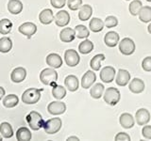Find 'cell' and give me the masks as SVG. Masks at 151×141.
<instances>
[{
    "label": "cell",
    "instance_id": "cell-11",
    "mask_svg": "<svg viewBox=\"0 0 151 141\" xmlns=\"http://www.w3.org/2000/svg\"><path fill=\"white\" fill-rule=\"evenodd\" d=\"M135 119L138 125L144 126L145 124H147L150 120V113L147 109H145V108H140V109L136 112Z\"/></svg>",
    "mask_w": 151,
    "mask_h": 141
},
{
    "label": "cell",
    "instance_id": "cell-20",
    "mask_svg": "<svg viewBox=\"0 0 151 141\" xmlns=\"http://www.w3.org/2000/svg\"><path fill=\"white\" fill-rule=\"evenodd\" d=\"M120 125L125 129H130L134 126V118L129 113H123L119 118Z\"/></svg>",
    "mask_w": 151,
    "mask_h": 141
},
{
    "label": "cell",
    "instance_id": "cell-44",
    "mask_svg": "<svg viewBox=\"0 0 151 141\" xmlns=\"http://www.w3.org/2000/svg\"><path fill=\"white\" fill-rule=\"evenodd\" d=\"M5 93H6V91H5V89H4V88H2V87H0V100L4 97V95H5Z\"/></svg>",
    "mask_w": 151,
    "mask_h": 141
},
{
    "label": "cell",
    "instance_id": "cell-16",
    "mask_svg": "<svg viewBox=\"0 0 151 141\" xmlns=\"http://www.w3.org/2000/svg\"><path fill=\"white\" fill-rule=\"evenodd\" d=\"M96 75L94 73L93 70H87L85 74L82 76V79H81V87L85 89L87 88H90L93 84L96 82Z\"/></svg>",
    "mask_w": 151,
    "mask_h": 141
},
{
    "label": "cell",
    "instance_id": "cell-42",
    "mask_svg": "<svg viewBox=\"0 0 151 141\" xmlns=\"http://www.w3.org/2000/svg\"><path fill=\"white\" fill-rule=\"evenodd\" d=\"M50 3L55 9H61L65 6L66 0H50Z\"/></svg>",
    "mask_w": 151,
    "mask_h": 141
},
{
    "label": "cell",
    "instance_id": "cell-27",
    "mask_svg": "<svg viewBox=\"0 0 151 141\" xmlns=\"http://www.w3.org/2000/svg\"><path fill=\"white\" fill-rule=\"evenodd\" d=\"M104 90H105V87H104L102 84L97 83L91 87L90 94H91L92 98L93 99H100L103 96Z\"/></svg>",
    "mask_w": 151,
    "mask_h": 141
},
{
    "label": "cell",
    "instance_id": "cell-39",
    "mask_svg": "<svg viewBox=\"0 0 151 141\" xmlns=\"http://www.w3.org/2000/svg\"><path fill=\"white\" fill-rule=\"evenodd\" d=\"M67 6L71 11H78L82 6V0H68Z\"/></svg>",
    "mask_w": 151,
    "mask_h": 141
},
{
    "label": "cell",
    "instance_id": "cell-6",
    "mask_svg": "<svg viewBox=\"0 0 151 141\" xmlns=\"http://www.w3.org/2000/svg\"><path fill=\"white\" fill-rule=\"evenodd\" d=\"M135 43L130 38H124L120 42H119V50L121 54L124 56H130L134 53L135 51Z\"/></svg>",
    "mask_w": 151,
    "mask_h": 141
},
{
    "label": "cell",
    "instance_id": "cell-19",
    "mask_svg": "<svg viewBox=\"0 0 151 141\" xmlns=\"http://www.w3.org/2000/svg\"><path fill=\"white\" fill-rule=\"evenodd\" d=\"M39 20L42 25H49L53 20H55V16L53 11L50 9H45L39 14Z\"/></svg>",
    "mask_w": 151,
    "mask_h": 141
},
{
    "label": "cell",
    "instance_id": "cell-10",
    "mask_svg": "<svg viewBox=\"0 0 151 141\" xmlns=\"http://www.w3.org/2000/svg\"><path fill=\"white\" fill-rule=\"evenodd\" d=\"M18 30L21 34L27 36V38H30L37 32V26L31 22H26L19 26Z\"/></svg>",
    "mask_w": 151,
    "mask_h": 141
},
{
    "label": "cell",
    "instance_id": "cell-2",
    "mask_svg": "<svg viewBox=\"0 0 151 141\" xmlns=\"http://www.w3.org/2000/svg\"><path fill=\"white\" fill-rule=\"evenodd\" d=\"M41 92H42V89H38L34 88H27L22 95L23 103H26V105H34V103L40 101Z\"/></svg>",
    "mask_w": 151,
    "mask_h": 141
},
{
    "label": "cell",
    "instance_id": "cell-45",
    "mask_svg": "<svg viewBox=\"0 0 151 141\" xmlns=\"http://www.w3.org/2000/svg\"><path fill=\"white\" fill-rule=\"evenodd\" d=\"M67 140L68 141H70V140H77V141H78L79 138L78 137V136H69V137L67 138Z\"/></svg>",
    "mask_w": 151,
    "mask_h": 141
},
{
    "label": "cell",
    "instance_id": "cell-33",
    "mask_svg": "<svg viewBox=\"0 0 151 141\" xmlns=\"http://www.w3.org/2000/svg\"><path fill=\"white\" fill-rule=\"evenodd\" d=\"M12 48V41L9 37H3L0 39V52L9 53Z\"/></svg>",
    "mask_w": 151,
    "mask_h": 141
},
{
    "label": "cell",
    "instance_id": "cell-38",
    "mask_svg": "<svg viewBox=\"0 0 151 141\" xmlns=\"http://www.w3.org/2000/svg\"><path fill=\"white\" fill-rule=\"evenodd\" d=\"M105 26L108 28H112V27H115L118 25V20L115 16H108L105 19Z\"/></svg>",
    "mask_w": 151,
    "mask_h": 141
},
{
    "label": "cell",
    "instance_id": "cell-49",
    "mask_svg": "<svg viewBox=\"0 0 151 141\" xmlns=\"http://www.w3.org/2000/svg\"><path fill=\"white\" fill-rule=\"evenodd\" d=\"M126 1H130V0H126Z\"/></svg>",
    "mask_w": 151,
    "mask_h": 141
},
{
    "label": "cell",
    "instance_id": "cell-4",
    "mask_svg": "<svg viewBox=\"0 0 151 141\" xmlns=\"http://www.w3.org/2000/svg\"><path fill=\"white\" fill-rule=\"evenodd\" d=\"M104 101L110 105H116L121 99L120 91L116 88H108L103 95Z\"/></svg>",
    "mask_w": 151,
    "mask_h": 141
},
{
    "label": "cell",
    "instance_id": "cell-18",
    "mask_svg": "<svg viewBox=\"0 0 151 141\" xmlns=\"http://www.w3.org/2000/svg\"><path fill=\"white\" fill-rule=\"evenodd\" d=\"M76 38V30L70 27H64L60 33V39L63 42H71Z\"/></svg>",
    "mask_w": 151,
    "mask_h": 141
},
{
    "label": "cell",
    "instance_id": "cell-32",
    "mask_svg": "<svg viewBox=\"0 0 151 141\" xmlns=\"http://www.w3.org/2000/svg\"><path fill=\"white\" fill-rule=\"evenodd\" d=\"M105 58H106L105 55H103V54L96 55L91 59V61H90V66H91V68L93 70H100V67H101V62Z\"/></svg>",
    "mask_w": 151,
    "mask_h": 141
},
{
    "label": "cell",
    "instance_id": "cell-35",
    "mask_svg": "<svg viewBox=\"0 0 151 141\" xmlns=\"http://www.w3.org/2000/svg\"><path fill=\"white\" fill-rule=\"evenodd\" d=\"M52 95L57 100H63V99L66 96V89L63 86H54L52 88Z\"/></svg>",
    "mask_w": 151,
    "mask_h": 141
},
{
    "label": "cell",
    "instance_id": "cell-3",
    "mask_svg": "<svg viewBox=\"0 0 151 141\" xmlns=\"http://www.w3.org/2000/svg\"><path fill=\"white\" fill-rule=\"evenodd\" d=\"M26 120H27V124L29 125V127L33 131L40 130L42 127H44V124H45V121L42 115L36 111H31L29 114L27 116Z\"/></svg>",
    "mask_w": 151,
    "mask_h": 141
},
{
    "label": "cell",
    "instance_id": "cell-46",
    "mask_svg": "<svg viewBox=\"0 0 151 141\" xmlns=\"http://www.w3.org/2000/svg\"><path fill=\"white\" fill-rule=\"evenodd\" d=\"M147 30H148V33L151 35V23L149 24V26H148V27H147Z\"/></svg>",
    "mask_w": 151,
    "mask_h": 141
},
{
    "label": "cell",
    "instance_id": "cell-14",
    "mask_svg": "<svg viewBox=\"0 0 151 141\" xmlns=\"http://www.w3.org/2000/svg\"><path fill=\"white\" fill-rule=\"evenodd\" d=\"M145 82L140 78H133L130 81L129 86V90L134 94L142 93L145 90Z\"/></svg>",
    "mask_w": 151,
    "mask_h": 141
},
{
    "label": "cell",
    "instance_id": "cell-40",
    "mask_svg": "<svg viewBox=\"0 0 151 141\" xmlns=\"http://www.w3.org/2000/svg\"><path fill=\"white\" fill-rule=\"evenodd\" d=\"M142 68L145 72H151V56H146L142 61Z\"/></svg>",
    "mask_w": 151,
    "mask_h": 141
},
{
    "label": "cell",
    "instance_id": "cell-8",
    "mask_svg": "<svg viewBox=\"0 0 151 141\" xmlns=\"http://www.w3.org/2000/svg\"><path fill=\"white\" fill-rule=\"evenodd\" d=\"M47 111L49 112V114L54 115V116L61 115L66 111V105L63 102L55 101V102L50 103L48 105V106H47Z\"/></svg>",
    "mask_w": 151,
    "mask_h": 141
},
{
    "label": "cell",
    "instance_id": "cell-21",
    "mask_svg": "<svg viewBox=\"0 0 151 141\" xmlns=\"http://www.w3.org/2000/svg\"><path fill=\"white\" fill-rule=\"evenodd\" d=\"M119 35L118 33L115 31H110L108 32L105 35V38H104V41H105V44L108 47H115L118 42H119Z\"/></svg>",
    "mask_w": 151,
    "mask_h": 141
},
{
    "label": "cell",
    "instance_id": "cell-26",
    "mask_svg": "<svg viewBox=\"0 0 151 141\" xmlns=\"http://www.w3.org/2000/svg\"><path fill=\"white\" fill-rule=\"evenodd\" d=\"M104 26H105L104 22L96 17H93V19H91V21L89 23L90 29L94 33H98V32L102 31L104 28Z\"/></svg>",
    "mask_w": 151,
    "mask_h": 141
},
{
    "label": "cell",
    "instance_id": "cell-15",
    "mask_svg": "<svg viewBox=\"0 0 151 141\" xmlns=\"http://www.w3.org/2000/svg\"><path fill=\"white\" fill-rule=\"evenodd\" d=\"M27 77V70L23 67L14 69L11 73V79L13 83H21Z\"/></svg>",
    "mask_w": 151,
    "mask_h": 141
},
{
    "label": "cell",
    "instance_id": "cell-29",
    "mask_svg": "<svg viewBox=\"0 0 151 141\" xmlns=\"http://www.w3.org/2000/svg\"><path fill=\"white\" fill-rule=\"evenodd\" d=\"M19 103V98L15 94H9L4 98L3 100V105L6 108H12L15 107Z\"/></svg>",
    "mask_w": 151,
    "mask_h": 141
},
{
    "label": "cell",
    "instance_id": "cell-25",
    "mask_svg": "<svg viewBox=\"0 0 151 141\" xmlns=\"http://www.w3.org/2000/svg\"><path fill=\"white\" fill-rule=\"evenodd\" d=\"M32 137L30 130L27 127H20L16 132V138L18 141H28Z\"/></svg>",
    "mask_w": 151,
    "mask_h": 141
},
{
    "label": "cell",
    "instance_id": "cell-22",
    "mask_svg": "<svg viewBox=\"0 0 151 141\" xmlns=\"http://www.w3.org/2000/svg\"><path fill=\"white\" fill-rule=\"evenodd\" d=\"M64 85L65 87L67 88L70 91H76L78 90V86H79V82H78V77L76 76V75H68V76H66L65 79H64Z\"/></svg>",
    "mask_w": 151,
    "mask_h": 141
},
{
    "label": "cell",
    "instance_id": "cell-47",
    "mask_svg": "<svg viewBox=\"0 0 151 141\" xmlns=\"http://www.w3.org/2000/svg\"><path fill=\"white\" fill-rule=\"evenodd\" d=\"M2 137H3V136H0V141H1V140H2Z\"/></svg>",
    "mask_w": 151,
    "mask_h": 141
},
{
    "label": "cell",
    "instance_id": "cell-34",
    "mask_svg": "<svg viewBox=\"0 0 151 141\" xmlns=\"http://www.w3.org/2000/svg\"><path fill=\"white\" fill-rule=\"evenodd\" d=\"M12 23L9 19L4 18L0 20V34L7 35L12 31Z\"/></svg>",
    "mask_w": 151,
    "mask_h": 141
},
{
    "label": "cell",
    "instance_id": "cell-9",
    "mask_svg": "<svg viewBox=\"0 0 151 141\" xmlns=\"http://www.w3.org/2000/svg\"><path fill=\"white\" fill-rule=\"evenodd\" d=\"M100 80L104 83H111L115 78V69L111 66H106L104 67L99 73Z\"/></svg>",
    "mask_w": 151,
    "mask_h": 141
},
{
    "label": "cell",
    "instance_id": "cell-7",
    "mask_svg": "<svg viewBox=\"0 0 151 141\" xmlns=\"http://www.w3.org/2000/svg\"><path fill=\"white\" fill-rule=\"evenodd\" d=\"M64 60L65 63L69 67H76L80 61V56L78 54V52L74 49L66 50L64 53Z\"/></svg>",
    "mask_w": 151,
    "mask_h": 141
},
{
    "label": "cell",
    "instance_id": "cell-24",
    "mask_svg": "<svg viewBox=\"0 0 151 141\" xmlns=\"http://www.w3.org/2000/svg\"><path fill=\"white\" fill-rule=\"evenodd\" d=\"M8 11L12 14H19L23 11V3L20 0H9L8 2Z\"/></svg>",
    "mask_w": 151,
    "mask_h": 141
},
{
    "label": "cell",
    "instance_id": "cell-37",
    "mask_svg": "<svg viewBox=\"0 0 151 141\" xmlns=\"http://www.w3.org/2000/svg\"><path fill=\"white\" fill-rule=\"evenodd\" d=\"M142 8H143V4H142L140 0H133V1L130 2L129 9V12L131 15L137 16L139 14Z\"/></svg>",
    "mask_w": 151,
    "mask_h": 141
},
{
    "label": "cell",
    "instance_id": "cell-43",
    "mask_svg": "<svg viewBox=\"0 0 151 141\" xmlns=\"http://www.w3.org/2000/svg\"><path fill=\"white\" fill-rule=\"evenodd\" d=\"M115 140L117 141H122V140H125V141H129L130 140V136L127 135V133H124V132H120V133H118L115 137H114Z\"/></svg>",
    "mask_w": 151,
    "mask_h": 141
},
{
    "label": "cell",
    "instance_id": "cell-5",
    "mask_svg": "<svg viewBox=\"0 0 151 141\" xmlns=\"http://www.w3.org/2000/svg\"><path fill=\"white\" fill-rule=\"evenodd\" d=\"M61 126H63V121L60 118H53L45 122L44 129L46 134L54 135L60 130Z\"/></svg>",
    "mask_w": 151,
    "mask_h": 141
},
{
    "label": "cell",
    "instance_id": "cell-12",
    "mask_svg": "<svg viewBox=\"0 0 151 141\" xmlns=\"http://www.w3.org/2000/svg\"><path fill=\"white\" fill-rule=\"evenodd\" d=\"M55 23L58 26H66L70 23V14L66 11H58L55 15Z\"/></svg>",
    "mask_w": 151,
    "mask_h": 141
},
{
    "label": "cell",
    "instance_id": "cell-30",
    "mask_svg": "<svg viewBox=\"0 0 151 141\" xmlns=\"http://www.w3.org/2000/svg\"><path fill=\"white\" fill-rule=\"evenodd\" d=\"M93 50V43L89 40H85L81 41L78 45V52L80 54L87 55Z\"/></svg>",
    "mask_w": 151,
    "mask_h": 141
},
{
    "label": "cell",
    "instance_id": "cell-17",
    "mask_svg": "<svg viewBox=\"0 0 151 141\" xmlns=\"http://www.w3.org/2000/svg\"><path fill=\"white\" fill-rule=\"evenodd\" d=\"M46 64L50 66L51 68L59 69L63 65V58L60 56L56 53H51L46 56Z\"/></svg>",
    "mask_w": 151,
    "mask_h": 141
},
{
    "label": "cell",
    "instance_id": "cell-28",
    "mask_svg": "<svg viewBox=\"0 0 151 141\" xmlns=\"http://www.w3.org/2000/svg\"><path fill=\"white\" fill-rule=\"evenodd\" d=\"M0 134L4 138H11L13 136V130L9 122H2L0 124Z\"/></svg>",
    "mask_w": 151,
    "mask_h": 141
},
{
    "label": "cell",
    "instance_id": "cell-13",
    "mask_svg": "<svg viewBox=\"0 0 151 141\" xmlns=\"http://www.w3.org/2000/svg\"><path fill=\"white\" fill-rule=\"evenodd\" d=\"M129 81H130V73L127 72V70L120 69L119 70H118L116 78H115V82L118 86L125 87L129 84Z\"/></svg>",
    "mask_w": 151,
    "mask_h": 141
},
{
    "label": "cell",
    "instance_id": "cell-31",
    "mask_svg": "<svg viewBox=\"0 0 151 141\" xmlns=\"http://www.w3.org/2000/svg\"><path fill=\"white\" fill-rule=\"evenodd\" d=\"M139 19L143 23H149L151 21V7L145 6L141 9V11L138 14Z\"/></svg>",
    "mask_w": 151,
    "mask_h": 141
},
{
    "label": "cell",
    "instance_id": "cell-36",
    "mask_svg": "<svg viewBox=\"0 0 151 141\" xmlns=\"http://www.w3.org/2000/svg\"><path fill=\"white\" fill-rule=\"evenodd\" d=\"M76 30V37L78 39H87L90 36V31L88 28L83 25H78L75 27Z\"/></svg>",
    "mask_w": 151,
    "mask_h": 141
},
{
    "label": "cell",
    "instance_id": "cell-41",
    "mask_svg": "<svg viewBox=\"0 0 151 141\" xmlns=\"http://www.w3.org/2000/svg\"><path fill=\"white\" fill-rule=\"evenodd\" d=\"M142 135L145 139H151V125H144L142 129Z\"/></svg>",
    "mask_w": 151,
    "mask_h": 141
},
{
    "label": "cell",
    "instance_id": "cell-48",
    "mask_svg": "<svg viewBox=\"0 0 151 141\" xmlns=\"http://www.w3.org/2000/svg\"><path fill=\"white\" fill-rule=\"evenodd\" d=\"M146 1H147V2H151V0H146Z\"/></svg>",
    "mask_w": 151,
    "mask_h": 141
},
{
    "label": "cell",
    "instance_id": "cell-1",
    "mask_svg": "<svg viewBox=\"0 0 151 141\" xmlns=\"http://www.w3.org/2000/svg\"><path fill=\"white\" fill-rule=\"evenodd\" d=\"M40 80L45 86H53L58 80V73L54 68L44 69L40 73Z\"/></svg>",
    "mask_w": 151,
    "mask_h": 141
},
{
    "label": "cell",
    "instance_id": "cell-23",
    "mask_svg": "<svg viewBox=\"0 0 151 141\" xmlns=\"http://www.w3.org/2000/svg\"><path fill=\"white\" fill-rule=\"evenodd\" d=\"M93 14V8L91 5L85 4L82 5L79 9V12H78V19L80 21H87L91 18Z\"/></svg>",
    "mask_w": 151,
    "mask_h": 141
}]
</instances>
